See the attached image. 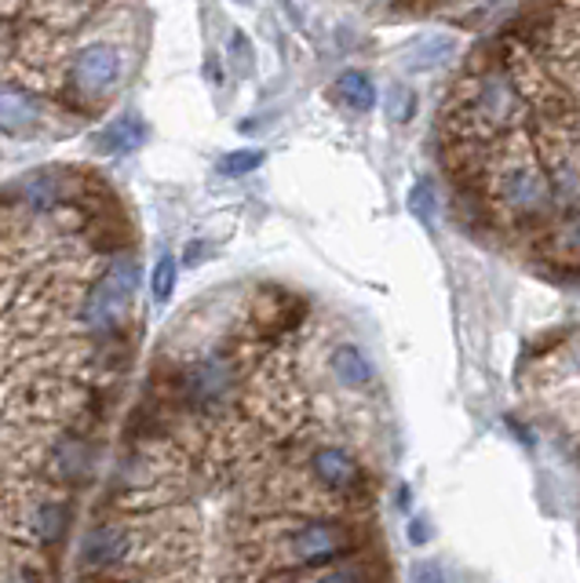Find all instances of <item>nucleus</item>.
<instances>
[{
  "label": "nucleus",
  "mask_w": 580,
  "mask_h": 583,
  "mask_svg": "<svg viewBox=\"0 0 580 583\" xmlns=\"http://www.w3.org/2000/svg\"><path fill=\"white\" fill-rule=\"evenodd\" d=\"M135 289H140V262L132 256H121L113 259L107 273L99 278V284L92 289L85 303V322L92 328H110L118 325L124 314H129V306L135 300Z\"/></svg>",
  "instance_id": "obj_1"
},
{
  "label": "nucleus",
  "mask_w": 580,
  "mask_h": 583,
  "mask_svg": "<svg viewBox=\"0 0 580 583\" xmlns=\"http://www.w3.org/2000/svg\"><path fill=\"white\" fill-rule=\"evenodd\" d=\"M350 547H355V532L339 522H306L303 529L292 536L295 562H306V565L333 562V558L347 554Z\"/></svg>",
  "instance_id": "obj_2"
},
{
  "label": "nucleus",
  "mask_w": 580,
  "mask_h": 583,
  "mask_svg": "<svg viewBox=\"0 0 580 583\" xmlns=\"http://www.w3.org/2000/svg\"><path fill=\"white\" fill-rule=\"evenodd\" d=\"M74 81L81 91H92V96H102L113 85L121 81V55L107 48V44H92L77 55L74 63Z\"/></svg>",
  "instance_id": "obj_3"
},
{
  "label": "nucleus",
  "mask_w": 580,
  "mask_h": 583,
  "mask_svg": "<svg viewBox=\"0 0 580 583\" xmlns=\"http://www.w3.org/2000/svg\"><path fill=\"white\" fill-rule=\"evenodd\" d=\"M41 124V102L19 85H0V132L22 139Z\"/></svg>",
  "instance_id": "obj_4"
},
{
  "label": "nucleus",
  "mask_w": 580,
  "mask_h": 583,
  "mask_svg": "<svg viewBox=\"0 0 580 583\" xmlns=\"http://www.w3.org/2000/svg\"><path fill=\"white\" fill-rule=\"evenodd\" d=\"M311 467H314L317 482H322L325 489H336V493H350V489H358V482H361V467L355 463V456L336 449V445L317 449Z\"/></svg>",
  "instance_id": "obj_5"
},
{
  "label": "nucleus",
  "mask_w": 580,
  "mask_h": 583,
  "mask_svg": "<svg viewBox=\"0 0 580 583\" xmlns=\"http://www.w3.org/2000/svg\"><path fill=\"white\" fill-rule=\"evenodd\" d=\"M129 547H132V540L121 525H96V529L85 536L81 558L88 565H113L129 554Z\"/></svg>",
  "instance_id": "obj_6"
},
{
  "label": "nucleus",
  "mask_w": 580,
  "mask_h": 583,
  "mask_svg": "<svg viewBox=\"0 0 580 583\" xmlns=\"http://www.w3.org/2000/svg\"><path fill=\"white\" fill-rule=\"evenodd\" d=\"M226 369L220 361H204L198 365L190 375H187V391H190V402H198V405H212V402H220L223 391H226Z\"/></svg>",
  "instance_id": "obj_7"
},
{
  "label": "nucleus",
  "mask_w": 580,
  "mask_h": 583,
  "mask_svg": "<svg viewBox=\"0 0 580 583\" xmlns=\"http://www.w3.org/2000/svg\"><path fill=\"white\" fill-rule=\"evenodd\" d=\"M333 372L339 375V383L347 386H369L372 383V365L361 354L355 343H344V347L333 350Z\"/></svg>",
  "instance_id": "obj_8"
},
{
  "label": "nucleus",
  "mask_w": 580,
  "mask_h": 583,
  "mask_svg": "<svg viewBox=\"0 0 580 583\" xmlns=\"http://www.w3.org/2000/svg\"><path fill=\"white\" fill-rule=\"evenodd\" d=\"M336 91H339V99H344V106H350L355 113H369L377 106V88H372L369 74H361V70L339 74Z\"/></svg>",
  "instance_id": "obj_9"
},
{
  "label": "nucleus",
  "mask_w": 580,
  "mask_h": 583,
  "mask_svg": "<svg viewBox=\"0 0 580 583\" xmlns=\"http://www.w3.org/2000/svg\"><path fill=\"white\" fill-rule=\"evenodd\" d=\"M453 48H457V41L453 37H446V33H431V37L416 41L413 48H409L405 66L409 70H435L446 55H453Z\"/></svg>",
  "instance_id": "obj_10"
},
{
  "label": "nucleus",
  "mask_w": 580,
  "mask_h": 583,
  "mask_svg": "<svg viewBox=\"0 0 580 583\" xmlns=\"http://www.w3.org/2000/svg\"><path fill=\"white\" fill-rule=\"evenodd\" d=\"M140 139H143L140 121H135V117H121V121H113L110 128L99 135V146L107 154H129V150H135V146H140Z\"/></svg>",
  "instance_id": "obj_11"
},
{
  "label": "nucleus",
  "mask_w": 580,
  "mask_h": 583,
  "mask_svg": "<svg viewBox=\"0 0 580 583\" xmlns=\"http://www.w3.org/2000/svg\"><path fill=\"white\" fill-rule=\"evenodd\" d=\"M59 471L66 474V478H81V474H88V463H92V452H88V445L85 441H77V438H66L63 445H59Z\"/></svg>",
  "instance_id": "obj_12"
},
{
  "label": "nucleus",
  "mask_w": 580,
  "mask_h": 583,
  "mask_svg": "<svg viewBox=\"0 0 580 583\" xmlns=\"http://www.w3.org/2000/svg\"><path fill=\"white\" fill-rule=\"evenodd\" d=\"M176 278H179L176 259H172V256H161V259H157V267H154V273H150V289H154V300H157V303H168V300H172Z\"/></svg>",
  "instance_id": "obj_13"
},
{
  "label": "nucleus",
  "mask_w": 580,
  "mask_h": 583,
  "mask_svg": "<svg viewBox=\"0 0 580 583\" xmlns=\"http://www.w3.org/2000/svg\"><path fill=\"white\" fill-rule=\"evenodd\" d=\"M259 165H264V150H234V154L220 157V171L231 179H242L248 171H256Z\"/></svg>",
  "instance_id": "obj_14"
},
{
  "label": "nucleus",
  "mask_w": 580,
  "mask_h": 583,
  "mask_svg": "<svg viewBox=\"0 0 580 583\" xmlns=\"http://www.w3.org/2000/svg\"><path fill=\"white\" fill-rule=\"evenodd\" d=\"M409 212H413L424 226L435 223V187H431L427 179L409 190Z\"/></svg>",
  "instance_id": "obj_15"
},
{
  "label": "nucleus",
  "mask_w": 580,
  "mask_h": 583,
  "mask_svg": "<svg viewBox=\"0 0 580 583\" xmlns=\"http://www.w3.org/2000/svg\"><path fill=\"white\" fill-rule=\"evenodd\" d=\"M416 110V96L409 91L405 85H394L391 91H387V113H391L394 121H409Z\"/></svg>",
  "instance_id": "obj_16"
},
{
  "label": "nucleus",
  "mask_w": 580,
  "mask_h": 583,
  "mask_svg": "<svg viewBox=\"0 0 580 583\" xmlns=\"http://www.w3.org/2000/svg\"><path fill=\"white\" fill-rule=\"evenodd\" d=\"M66 529V511L59 507V503H52V507L41 511V532L48 536V540H59Z\"/></svg>",
  "instance_id": "obj_17"
},
{
  "label": "nucleus",
  "mask_w": 580,
  "mask_h": 583,
  "mask_svg": "<svg viewBox=\"0 0 580 583\" xmlns=\"http://www.w3.org/2000/svg\"><path fill=\"white\" fill-rule=\"evenodd\" d=\"M409 583H446V576H442V569L435 562H416L413 565V580Z\"/></svg>",
  "instance_id": "obj_18"
},
{
  "label": "nucleus",
  "mask_w": 580,
  "mask_h": 583,
  "mask_svg": "<svg viewBox=\"0 0 580 583\" xmlns=\"http://www.w3.org/2000/svg\"><path fill=\"white\" fill-rule=\"evenodd\" d=\"M317 583H366V573L361 569H333V573H325Z\"/></svg>",
  "instance_id": "obj_19"
},
{
  "label": "nucleus",
  "mask_w": 580,
  "mask_h": 583,
  "mask_svg": "<svg viewBox=\"0 0 580 583\" xmlns=\"http://www.w3.org/2000/svg\"><path fill=\"white\" fill-rule=\"evenodd\" d=\"M424 536H427V529H424V525H420V522H413V540H416V543H424Z\"/></svg>",
  "instance_id": "obj_20"
}]
</instances>
